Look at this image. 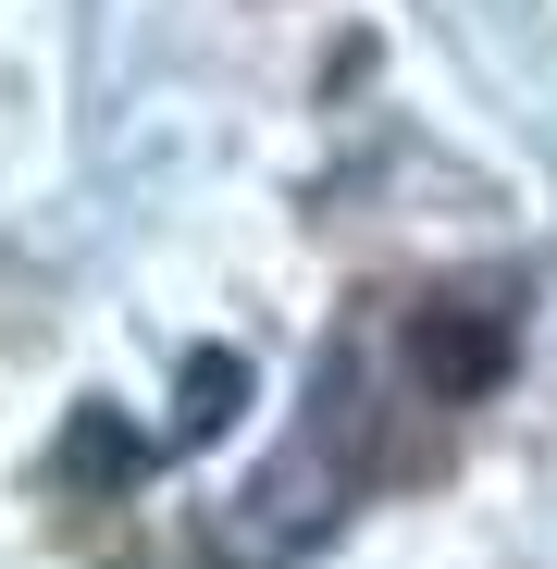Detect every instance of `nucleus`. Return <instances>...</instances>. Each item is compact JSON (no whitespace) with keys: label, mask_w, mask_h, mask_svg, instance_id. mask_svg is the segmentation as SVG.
I'll list each match as a JSON object with an SVG mask.
<instances>
[{"label":"nucleus","mask_w":557,"mask_h":569,"mask_svg":"<svg viewBox=\"0 0 557 569\" xmlns=\"http://www.w3.org/2000/svg\"><path fill=\"white\" fill-rule=\"evenodd\" d=\"M62 458H74V470H137V458H149V446H137V433H125V421H100V409H87V421H74V433H62Z\"/></svg>","instance_id":"nucleus-2"},{"label":"nucleus","mask_w":557,"mask_h":569,"mask_svg":"<svg viewBox=\"0 0 557 569\" xmlns=\"http://www.w3.org/2000/svg\"><path fill=\"white\" fill-rule=\"evenodd\" d=\"M236 409H248V359H236V347H199V359H186V385H173V446L236 433Z\"/></svg>","instance_id":"nucleus-1"}]
</instances>
